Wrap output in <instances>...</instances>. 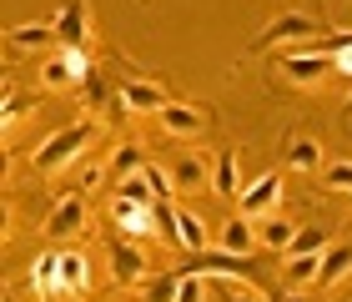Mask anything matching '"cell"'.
Wrapping results in <instances>:
<instances>
[{"mask_svg":"<svg viewBox=\"0 0 352 302\" xmlns=\"http://www.w3.org/2000/svg\"><path fill=\"white\" fill-rule=\"evenodd\" d=\"M96 141V121L81 116V121H71V126H60V131H51L36 147V156H30V171L36 177H60L71 162H81V151Z\"/></svg>","mask_w":352,"mask_h":302,"instance_id":"6da1fadb","label":"cell"},{"mask_svg":"<svg viewBox=\"0 0 352 302\" xmlns=\"http://www.w3.org/2000/svg\"><path fill=\"white\" fill-rule=\"evenodd\" d=\"M312 36H322V21L307 10H282L277 21H267L252 41V51H272V45H307Z\"/></svg>","mask_w":352,"mask_h":302,"instance_id":"7a4b0ae2","label":"cell"},{"mask_svg":"<svg viewBox=\"0 0 352 302\" xmlns=\"http://www.w3.org/2000/svg\"><path fill=\"white\" fill-rule=\"evenodd\" d=\"M86 76H91L86 51H56L41 61L36 81H41V91H76V86H86Z\"/></svg>","mask_w":352,"mask_h":302,"instance_id":"3957f363","label":"cell"},{"mask_svg":"<svg viewBox=\"0 0 352 302\" xmlns=\"http://www.w3.org/2000/svg\"><path fill=\"white\" fill-rule=\"evenodd\" d=\"M332 71H338V56L332 51H312V45H297V51L282 61V76L292 86H322Z\"/></svg>","mask_w":352,"mask_h":302,"instance_id":"277c9868","label":"cell"},{"mask_svg":"<svg viewBox=\"0 0 352 302\" xmlns=\"http://www.w3.org/2000/svg\"><path fill=\"white\" fill-rule=\"evenodd\" d=\"M277 202H282V171H262V177H252L242 186V197H236V212L252 217V222H262L277 212Z\"/></svg>","mask_w":352,"mask_h":302,"instance_id":"5b68a950","label":"cell"},{"mask_svg":"<svg viewBox=\"0 0 352 302\" xmlns=\"http://www.w3.org/2000/svg\"><path fill=\"white\" fill-rule=\"evenodd\" d=\"M51 25H56V45L60 51H86L91 45V6L86 0H66Z\"/></svg>","mask_w":352,"mask_h":302,"instance_id":"8992f818","label":"cell"},{"mask_svg":"<svg viewBox=\"0 0 352 302\" xmlns=\"http://www.w3.org/2000/svg\"><path fill=\"white\" fill-rule=\"evenodd\" d=\"M86 222H91V212H86V197L81 192H71V197H60L56 206H51V217H45V237L51 242H71V237H81L86 232Z\"/></svg>","mask_w":352,"mask_h":302,"instance_id":"52a82bcc","label":"cell"},{"mask_svg":"<svg viewBox=\"0 0 352 302\" xmlns=\"http://www.w3.org/2000/svg\"><path fill=\"white\" fill-rule=\"evenodd\" d=\"M156 121H162V131L176 136V141H191V136H201L206 126H212V111L197 106V101H171L156 111Z\"/></svg>","mask_w":352,"mask_h":302,"instance_id":"ba28073f","label":"cell"},{"mask_svg":"<svg viewBox=\"0 0 352 302\" xmlns=\"http://www.w3.org/2000/svg\"><path fill=\"white\" fill-rule=\"evenodd\" d=\"M111 282H116V288H141V282H146V252L131 247L126 237L111 242Z\"/></svg>","mask_w":352,"mask_h":302,"instance_id":"9c48e42d","label":"cell"},{"mask_svg":"<svg viewBox=\"0 0 352 302\" xmlns=\"http://www.w3.org/2000/svg\"><path fill=\"white\" fill-rule=\"evenodd\" d=\"M111 227H116L121 237H151L156 232V202L146 206V202L116 197V202H111Z\"/></svg>","mask_w":352,"mask_h":302,"instance_id":"30bf717a","label":"cell"},{"mask_svg":"<svg viewBox=\"0 0 352 302\" xmlns=\"http://www.w3.org/2000/svg\"><path fill=\"white\" fill-rule=\"evenodd\" d=\"M212 171H217V162H206L201 151H182L171 162V182H176V192H212Z\"/></svg>","mask_w":352,"mask_h":302,"instance_id":"8fae6325","label":"cell"},{"mask_svg":"<svg viewBox=\"0 0 352 302\" xmlns=\"http://www.w3.org/2000/svg\"><path fill=\"white\" fill-rule=\"evenodd\" d=\"M217 247L236 252V257H252V252H257V222L242 217V212H232L227 222H221V232H217Z\"/></svg>","mask_w":352,"mask_h":302,"instance_id":"7c38bea8","label":"cell"},{"mask_svg":"<svg viewBox=\"0 0 352 302\" xmlns=\"http://www.w3.org/2000/svg\"><path fill=\"white\" fill-rule=\"evenodd\" d=\"M116 101L126 106V111H141V116H156L162 106H171V96H166V86H156V81H121V91H116Z\"/></svg>","mask_w":352,"mask_h":302,"instance_id":"4fadbf2b","label":"cell"},{"mask_svg":"<svg viewBox=\"0 0 352 302\" xmlns=\"http://www.w3.org/2000/svg\"><path fill=\"white\" fill-rule=\"evenodd\" d=\"M81 292H91V262L86 252L60 247V297H81Z\"/></svg>","mask_w":352,"mask_h":302,"instance_id":"5bb4252c","label":"cell"},{"mask_svg":"<svg viewBox=\"0 0 352 302\" xmlns=\"http://www.w3.org/2000/svg\"><path fill=\"white\" fill-rule=\"evenodd\" d=\"M30 288H36L45 302L60 297V252H41V257L30 262Z\"/></svg>","mask_w":352,"mask_h":302,"instance_id":"9a60e30c","label":"cell"},{"mask_svg":"<svg viewBox=\"0 0 352 302\" xmlns=\"http://www.w3.org/2000/svg\"><path fill=\"white\" fill-rule=\"evenodd\" d=\"M292 237H297V227L287 217H277V212L257 222V247H267V252H287V247H292Z\"/></svg>","mask_w":352,"mask_h":302,"instance_id":"2e32d148","label":"cell"},{"mask_svg":"<svg viewBox=\"0 0 352 302\" xmlns=\"http://www.w3.org/2000/svg\"><path fill=\"white\" fill-rule=\"evenodd\" d=\"M6 41H10V51H41V45H51V41H56V25L30 21V25H15V30H6Z\"/></svg>","mask_w":352,"mask_h":302,"instance_id":"e0dca14e","label":"cell"},{"mask_svg":"<svg viewBox=\"0 0 352 302\" xmlns=\"http://www.w3.org/2000/svg\"><path fill=\"white\" fill-rule=\"evenodd\" d=\"M287 166L292 171H317L322 166V147H317L312 136H292L287 141Z\"/></svg>","mask_w":352,"mask_h":302,"instance_id":"ac0fdd59","label":"cell"},{"mask_svg":"<svg viewBox=\"0 0 352 302\" xmlns=\"http://www.w3.org/2000/svg\"><path fill=\"white\" fill-rule=\"evenodd\" d=\"M212 192H217V197H242V182H236V151H217Z\"/></svg>","mask_w":352,"mask_h":302,"instance_id":"d6986e66","label":"cell"},{"mask_svg":"<svg viewBox=\"0 0 352 302\" xmlns=\"http://www.w3.org/2000/svg\"><path fill=\"white\" fill-rule=\"evenodd\" d=\"M347 272H352V247H327V252H322V272H317V282H322V288H338Z\"/></svg>","mask_w":352,"mask_h":302,"instance_id":"ffe728a7","label":"cell"},{"mask_svg":"<svg viewBox=\"0 0 352 302\" xmlns=\"http://www.w3.org/2000/svg\"><path fill=\"white\" fill-rule=\"evenodd\" d=\"M136 171H146V151H141L136 141H121L116 156H111V177L126 182V177H136Z\"/></svg>","mask_w":352,"mask_h":302,"instance_id":"44dd1931","label":"cell"},{"mask_svg":"<svg viewBox=\"0 0 352 302\" xmlns=\"http://www.w3.org/2000/svg\"><path fill=\"white\" fill-rule=\"evenodd\" d=\"M317 272H322V252H312V257H287L282 282L287 288H307V282H317Z\"/></svg>","mask_w":352,"mask_h":302,"instance_id":"7402d4cb","label":"cell"},{"mask_svg":"<svg viewBox=\"0 0 352 302\" xmlns=\"http://www.w3.org/2000/svg\"><path fill=\"white\" fill-rule=\"evenodd\" d=\"M332 247V232L327 227H307L292 237V247H287V257H312V252H327Z\"/></svg>","mask_w":352,"mask_h":302,"instance_id":"603a6c76","label":"cell"},{"mask_svg":"<svg viewBox=\"0 0 352 302\" xmlns=\"http://www.w3.org/2000/svg\"><path fill=\"white\" fill-rule=\"evenodd\" d=\"M30 111H36V96H21V91L6 81V106H0V126L10 131V126L21 121V116H30Z\"/></svg>","mask_w":352,"mask_h":302,"instance_id":"cb8c5ba5","label":"cell"},{"mask_svg":"<svg viewBox=\"0 0 352 302\" xmlns=\"http://www.w3.org/2000/svg\"><path fill=\"white\" fill-rule=\"evenodd\" d=\"M141 177L151 182V192H156V202H171L176 197V182H171V166H156V162H146V171Z\"/></svg>","mask_w":352,"mask_h":302,"instance_id":"d4e9b609","label":"cell"},{"mask_svg":"<svg viewBox=\"0 0 352 302\" xmlns=\"http://www.w3.org/2000/svg\"><path fill=\"white\" fill-rule=\"evenodd\" d=\"M176 288H182V272H162L146 282V302H176Z\"/></svg>","mask_w":352,"mask_h":302,"instance_id":"484cf974","label":"cell"},{"mask_svg":"<svg viewBox=\"0 0 352 302\" xmlns=\"http://www.w3.org/2000/svg\"><path fill=\"white\" fill-rule=\"evenodd\" d=\"M116 197H126V202H156V192H151V182L146 177H141V171H136V177H126V182H116Z\"/></svg>","mask_w":352,"mask_h":302,"instance_id":"4316f807","label":"cell"},{"mask_svg":"<svg viewBox=\"0 0 352 302\" xmlns=\"http://www.w3.org/2000/svg\"><path fill=\"white\" fill-rule=\"evenodd\" d=\"M206 282L201 272H182V288H176V302H206Z\"/></svg>","mask_w":352,"mask_h":302,"instance_id":"83f0119b","label":"cell"},{"mask_svg":"<svg viewBox=\"0 0 352 302\" xmlns=\"http://www.w3.org/2000/svg\"><path fill=\"white\" fill-rule=\"evenodd\" d=\"M322 182H327V192H347L352 197V162H332L322 171Z\"/></svg>","mask_w":352,"mask_h":302,"instance_id":"f1b7e54d","label":"cell"},{"mask_svg":"<svg viewBox=\"0 0 352 302\" xmlns=\"http://www.w3.org/2000/svg\"><path fill=\"white\" fill-rule=\"evenodd\" d=\"M217 297H221V302H267L257 288H236V282H221V288H217Z\"/></svg>","mask_w":352,"mask_h":302,"instance_id":"f546056e","label":"cell"},{"mask_svg":"<svg viewBox=\"0 0 352 302\" xmlns=\"http://www.w3.org/2000/svg\"><path fill=\"white\" fill-rule=\"evenodd\" d=\"M282 302H307V297H302V292H292V297H282Z\"/></svg>","mask_w":352,"mask_h":302,"instance_id":"4dcf8cb0","label":"cell"},{"mask_svg":"<svg viewBox=\"0 0 352 302\" xmlns=\"http://www.w3.org/2000/svg\"><path fill=\"white\" fill-rule=\"evenodd\" d=\"M267 302H282V297H267Z\"/></svg>","mask_w":352,"mask_h":302,"instance_id":"1f68e13d","label":"cell"},{"mask_svg":"<svg viewBox=\"0 0 352 302\" xmlns=\"http://www.w3.org/2000/svg\"><path fill=\"white\" fill-rule=\"evenodd\" d=\"M347 111H352V101H347Z\"/></svg>","mask_w":352,"mask_h":302,"instance_id":"d6a6232c","label":"cell"}]
</instances>
